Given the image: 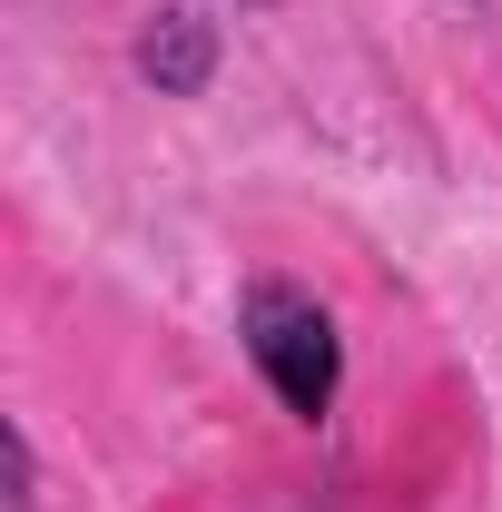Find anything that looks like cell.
Listing matches in <instances>:
<instances>
[{
  "mask_svg": "<svg viewBox=\"0 0 502 512\" xmlns=\"http://www.w3.org/2000/svg\"><path fill=\"white\" fill-rule=\"evenodd\" d=\"M237 345H247V365L266 375V394L296 424H325L335 414V394H345V335H335V316L315 306L306 286L256 276L247 296H237Z\"/></svg>",
  "mask_w": 502,
  "mask_h": 512,
  "instance_id": "1",
  "label": "cell"
},
{
  "mask_svg": "<svg viewBox=\"0 0 502 512\" xmlns=\"http://www.w3.org/2000/svg\"><path fill=\"white\" fill-rule=\"evenodd\" d=\"M138 79H148L158 99H197V89L217 79V20H197V10H148V30H138Z\"/></svg>",
  "mask_w": 502,
  "mask_h": 512,
  "instance_id": "2",
  "label": "cell"
},
{
  "mask_svg": "<svg viewBox=\"0 0 502 512\" xmlns=\"http://www.w3.org/2000/svg\"><path fill=\"white\" fill-rule=\"evenodd\" d=\"M256 10H266V0H256Z\"/></svg>",
  "mask_w": 502,
  "mask_h": 512,
  "instance_id": "3",
  "label": "cell"
}]
</instances>
